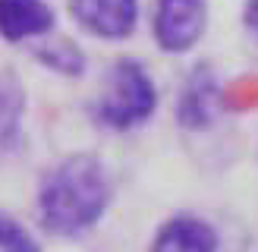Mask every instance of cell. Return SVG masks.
Masks as SVG:
<instances>
[{"instance_id": "obj_5", "label": "cell", "mask_w": 258, "mask_h": 252, "mask_svg": "<svg viewBox=\"0 0 258 252\" xmlns=\"http://www.w3.org/2000/svg\"><path fill=\"white\" fill-rule=\"evenodd\" d=\"M54 29V10L44 0H0V35L7 41L47 35Z\"/></svg>"}, {"instance_id": "obj_8", "label": "cell", "mask_w": 258, "mask_h": 252, "mask_svg": "<svg viewBox=\"0 0 258 252\" xmlns=\"http://www.w3.org/2000/svg\"><path fill=\"white\" fill-rule=\"evenodd\" d=\"M38 57H41L50 70H57L63 76H76V73H82V67H85V57L70 41H57V44L38 47Z\"/></svg>"}, {"instance_id": "obj_6", "label": "cell", "mask_w": 258, "mask_h": 252, "mask_svg": "<svg viewBox=\"0 0 258 252\" xmlns=\"http://www.w3.org/2000/svg\"><path fill=\"white\" fill-rule=\"evenodd\" d=\"M151 252H217V236L205 221L183 214L158 230Z\"/></svg>"}, {"instance_id": "obj_4", "label": "cell", "mask_w": 258, "mask_h": 252, "mask_svg": "<svg viewBox=\"0 0 258 252\" xmlns=\"http://www.w3.org/2000/svg\"><path fill=\"white\" fill-rule=\"evenodd\" d=\"M73 19L98 38H126L136 29V0H70Z\"/></svg>"}, {"instance_id": "obj_9", "label": "cell", "mask_w": 258, "mask_h": 252, "mask_svg": "<svg viewBox=\"0 0 258 252\" xmlns=\"http://www.w3.org/2000/svg\"><path fill=\"white\" fill-rule=\"evenodd\" d=\"M0 252H38V246L16 221L0 214Z\"/></svg>"}, {"instance_id": "obj_10", "label": "cell", "mask_w": 258, "mask_h": 252, "mask_svg": "<svg viewBox=\"0 0 258 252\" xmlns=\"http://www.w3.org/2000/svg\"><path fill=\"white\" fill-rule=\"evenodd\" d=\"M246 22H249V29L258 35V0H249L246 4Z\"/></svg>"}, {"instance_id": "obj_3", "label": "cell", "mask_w": 258, "mask_h": 252, "mask_svg": "<svg viewBox=\"0 0 258 252\" xmlns=\"http://www.w3.org/2000/svg\"><path fill=\"white\" fill-rule=\"evenodd\" d=\"M208 10L205 0H158L154 4V41L167 54H183L202 38Z\"/></svg>"}, {"instance_id": "obj_7", "label": "cell", "mask_w": 258, "mask_h": 252, "mask_svg": "<svg viewBox=\"0 0 258 252\" xmlns=\"http://www.w3.org/2000/svg\"><path fill=\"white\" fill-rule=\"evenodd\" d=\"M217 110H221V92H217V82L205 70H199L186 82L183 95H179L176 117L183 120L189 130H202V126H208L217 117Z\"/></svg>"}, {"instance_id": "obj_1", "label": "cell", "mask_w": 258, "mask_h": 252, "mask_svg": "<svg viewBox=\"0 0 258 252\" xmlns=\"http://www.w3.org/2000/svg\"><path fill=\"white\" fill-rule=\"evenodd\" d=\"M110 202V183L101 161L92 155H73L47 173L41 186V224L50 233L76 236L104 214Z\"/></svg>"}, {"instance_id": "obj_2", "label": "cell", "mask_w": 258, "mask_h": 252, "mask_svg": "<svg viewBox=\"0 0 258 252\" xmlns=\"http://www.w3.org/2000/svg\"><path fill=\"white\" fill-rule=\"evenodd\" d=\"M158 92L139 60H117L95 104V117L110 130H129L151 117Z\"/></svg>"}]
</instances>
